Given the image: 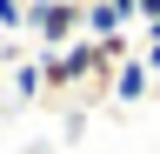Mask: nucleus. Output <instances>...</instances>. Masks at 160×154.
<instances>
[{
	"label": "nucleus",
	"instance_id": "f257e3e1",
	"mask_svg": "<svg viewBox=\"0 0 160 154\" xmlns=\"http://www.w3.org/2000/svg\"><path fill=\"white\" fill-rule=\"evenodd\" d=\"M20 27L40 34V47H47V54L87 40V34H80V7H53V0H27V20H20Z\"/></svg>",
	"mask_w": 160,
	"mask_h": 154
},
{
	"label": "nucleus",
	"instance_id": "6e6552de",
	"mask_svg": "<svg viewBox=\"0 0 160 154\" xmlns=\"http://www.w3.org/2000/svg\"><path fill=\"white\" fill-rule=\"evenodd\" d=\"M53 7H87V0H53Z\"/></svg>",
	"mask_w": 160,
	"mask_h": 154
},
{
	"label": "nucleus",
	"instance_id": "7ed1b4c3",
	"mask_svg": "<svg viewBox=\"0 0 160 154\" xmlns=\"http://www.w3.org/2000/svg\"><path fill=\"white\" fill-rule=\"evenodd\" d=\"M13 94H20V101H33V94H40V67H33V61L13 67Z\"/></svg>",
	"mask_w": 160,
	"mask_h": 154
},
{
	"label": "nucleus",
	"instance_id": "f03ea898",
	"mask_svg": "<svg viewBox=\"0 0 160 154\" xmlns=\"http://www.w3.org/2000/svg\"><path fill=\"white\" fill-rule=\"evenodd\" d=\"M147 87H153V74L140 67V54H127V61L113 67V81H107V94H113L120 107H133V101H147Z\"/></svg>",
	"mask_w": 160,
	"mask_h": 154
},
{
	"label": "nucleus",
	"instance_id": "39448f33",
	"mask_svg": "<svg viewBox=\"0 0 160 154\" xmlns=\"http://www.w3.org/2000/svg\"><path fill=\"white\" fill-rule=\"evenodd\" d=\"M133 20H140V27H153V20H160V0H133Z\"/></svg>",
	"mask_w": 160,
	"mask_h": 154
},
{
	"label": "nucleus",
	"instance_id": "423d86ee",
	"mask_svg": "<svg viewBox=\"0 0 160 154\" xmlns=\"http://www.w3.org/2000/svg\"><path fill=\"white\" fill-rule=\"evenodd\" d=\"M140 67H147L153 81H160V40H147V47H140Z\"/></svg>",
	"mask_w": 160,
	"mask_h": 154
},
{
	"label": "nucleus",
	"instance_id": "0eeeda50",
	"mask_svg": "<svg viewBox=\"0 0 160 154\" xmlns=\"http://www.w3.org/2000/svg\"><path fill=\"white\" fill-rule=\"evenodd\" d=\"M140 34H147V40H160V20H153V27H140Z\"/></svg>",
	"mask_w": 160,
	"mask_h": 154
},
{
	"label": "nucleus",
	"instance_id": "20e7f679",
	"mask_svg": "<svg viewBox=\"0 0 160 154\" xmlns=\"http://www.w3.org/2000/svg\"><path fill=\"white\" fill-rule=\"evenodd\" d=\"M20 20H27V0H0V27L20 34Z\"/></svg>",
	"mask_w": 160,
	"mask_h": 154
}]
</instances>
